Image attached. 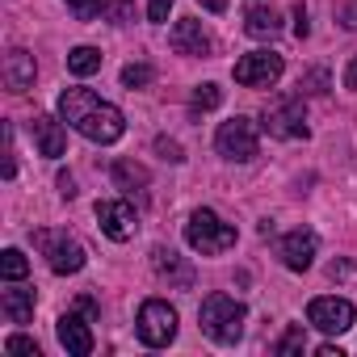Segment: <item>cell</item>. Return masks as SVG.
<instances>
[{"instance_id":"obj_1","label":"cell","mask_w":357,"mask_h":357,"mask_svg":"<svg viewBox=\"0 0 357 357\" xmlns=\"http://www.w3.org/2000/svg\"><path fill=\"white\" fill-rule=\"evenodd\" d=\"M59 118H63L72 130H80L84 139H93V143H118L122 130H126L122 109L109 105V101H101L93 89H63V97H59Z\"/></svg>"},{"instance_id":"obj_2","label":"cell","mask_w":357,"mask_h":357,"mask_svg":"<svg viewBox=\"0 0 357 357\" xmlns=\"http://www.w3.org/2000/svg\"><path fill=\"white\" fill-rule=\"evenodd\" d=\"M244 319H248V307L240 298H231V294H206L202 298L198 324L215 344H236L244 336Z\"/></svg>"},{"instance_id":"obj_3","label":"cell","mask_w":357,"mask_h":357,"mask_svg":"<svg viewBox=\"0 0 357 357\" xmlns=\"http://www.w3.org/2000/svg\"><path fill=\"white\" fill-rule=\"evenodd\" d=\"M185 244L202 257H219V252L236 248V227L223 223L215 211H194L185 223Z\"/></svg>"},{"instance_id":"obj_4","label":"cell","mask_w":357,"mask_h":357,"mask_svg":"<svg viewBox=\"0 0 357 357\" xmlns=\"http://www.w3.org/2000/svg\"><path fill=\"white\" fill-rule=\"evenodd\" d=\"M261 126L273 135V139H307V109H303V93H282L265 105L261 114Z\"/></svg>"},{"instance_id":"obj_5","label":"cell","mask_w":357,"mask_h":357,"mask_svg":"<svg viewBox=\"0 0 357 357\" xmlns=\"http://www.w3.org/2000/svg\"><path fill=\"white\" fill-rule=\"evenodd\" d=\"M34 248L47 257L51 273H59V278H68V273H80V269H84V244H80L76 236H68V231L38 227V231H34Z\"/></svg>"},{"instance_id":"obj_6","label":"cell","mask_w":357,"mask_h":357,"mask_svg":"<svg viewBox=\"0 0 357 357\" xmlns=\"http://www.w3.org/2000/svg\"><path fill=\"white\" fill-rule=\"evenodd\" d=\"M215 147L223 160H236V164H248L257 151H261V135H257V122L252 118H231L215 130Z\"/></svg>"},{"instance_id":"obj_7","label":"cell","mask_w":357,"mask_h":357,"mask_svg":"<svg viewBox=\"0 0 357 357\" xmlns=\"http://www.w3.org/2000/svg\"><path fill=\"white\" fill-rule=\"evenodd\" d=\"M135 328H139V340L147 349H164V344L176 340V307H168L164 298H147L139 307V324Z\"/></svg>"},{"instance_id":"obj_8","label":"cell","mask_w":357,"mask_h":357,"mask_svg":"<svg viewBox=\"0 0 357 357\" xmlns=\"http://www.w3.org/2000/svg\"><path fill=\"white\" fill-rule=\"evenodd\" d=\"M282 72H286V63H282L278 51H252V55H240L236 59V72L231 76L244 89H269V84L282 80Z\"/></svg>"},{"instance_id":"obj_9","label":"cell","mask_w":357,"mask_h":357,"mask_svg":"<svg viewBox=\"0 0 357 357\" xmlns=\"http://www.w3.org/2000/svg\"><path fill=\"white\" fill-rule=\"evenodd\" d=\"M307 319H311V328H319V332H328V336H340V332H349V328H353L357 311H353V303H349V298L319 294V298H311Z\"/></svg>"},{"instance_id":"obj_10","label":"cell","mask_w":357,"mask_h":357,"mask_svg":"<svg viewBox=\"0 0 357 357\" xmlns=\"http://www.w3.org/2000/svg\"><path fill=\"white\" fill-rule=\"evenodd\" d=\"M97 223H101V231H105L109 240H118V244H126V240L139 231V215H135V206H130L126 198L97 202Z\"/></svg>"},{"instance_id":"obj_11","label":"cell","mask_w":357,"mask_h":357,"mask_svg":"<svg viewBox=\"0 0 357 357\" xmlns=\"http://www.w3.org/2000/svg\"><path fill=\"white\" fill-rule=\"evenodd\" d=\"M93 315H84L80 307L76 311H68V315H59V324H55V332H59V344L68 349V357H89L93 353Z\"/></svg>"},{"instance_id":"obj_12","label":"cell","mask_w":357,"mask_h":357,"mask_svg":"<svg viewBox=\"0 0 357 357\" xmlns=\"http://www.w3.org/2000/svg\"><path fill=\"white\" fill-rule=\"evenodd\" d=\"M315 248H319L315 231H307V227H294V231H286V236H282V244H278V257H282V265H286V269L303 273V269H311V261H315Z\"/></svg>"},{"instance_id":"obj_13","label":"cell","mask_w":357,"mask_h":357,"mask_svg":"<svg viewBox=\"0 0 357 357\" xmlns=\"http://www.w3.org/2000/svg\"><path fill=\"white\" fill-rule=\"evenodd\" d=\"M34 76H38L34 55L22 51V47H13V51L5 55V63H0V80H5L9 93H26V89H34Z\"/></svg>"},{"instance_id":"obj_14","label":"cell","mask_w":357,"mask_h":357,"mask_svg":"<svg viewBox=\"0 0 357 357\" xmlns=\"http://www.w3.org/2000/svg\"><path fill=\"white\" fill-rule=\"evenodd\" d=\"M168 43H172V51L176 55H211V34L202 30V22H194V17H181V22H176L172 26V34H168Z\"/></svg>"},{"instance_id":"obj_15","label":"cell","mask_w":357,"mask_h":357,"mask_svg":"<svg viewBox=\"0 0 357 357\" xmlns=\"http://www.w3.org/2000/svg\"><path fill=\"white\" fill-rule=\"evenodd\" d=\"M151 265H155V273H160L168 286H176V290H190V286H194V265H190L181 252L155 248V252H151Z\"/></svg>"},{"instance_id":"obj_16","label":"cell","mask_w":357,"mask_h":357,"mask_svg":"<svg viewBox=\"0 0 357 357\" xmlns=\"http://www.w3.org/2000/svg\"><path fill=\"white\" fill-rule=\"evenodd\" d=\"M30 135H34V143H38V151H43L47 160H59V155L68 151V130H63V122H55L51 114H38V118L30 122Z\"/></svg>"},{"instance_id":"obj_17","label":"cell","mask_w":357,"mask_h":357,"mask_svg":"<svg viewBox=\"0 0 357 357\" xmlns=\"http://www.w3.org/2000/svg\"><path fill=\"white\" fill-rule=\"evenodd\" d=\"M244 30L252 38H273L282 30V17H278V9L269 5V0H248L244 5Z\"/></svg>"},{"instance_id":"obj_18","label":"cell","mask_w":357,"mask_h":357,"mask_svg":"<svg viewBox=\"0 0 357 357\" xmlns=\"http://www.w3.org/2000/svg\"><path fill=\"white\" fill-rule=\"evenodd\" d=\"M0 315L9 324H30L34 319V290L30 286H9L0 294Z\"/></svg>"},{"instance_id":"obj_19","label":"cell","mask_w":357,"mask_h":357,"mask_svg":"<svg viewBox=\"0 0 357 357\" xmlns=\"http://www.w3.org/2000/svg\"><path fill=\"white\" fill-rule=\"evenodd\" d=\"M109 176H114V185H118V190H143V185L151 181V172H147L143 164H135V160H114Z\"/></svg>"},{"instance_id":"obj_20","label":"cell","mask_w":357,"mask_h":357,"mask_svg":"<svg viewBox=\"0 0 357 357\" xmlns=\"http://www.w3.org/2000/svg\"><path fill=\"white\" fill-rule=\"evenodd\" d=\"M68 72H72V76H93V72H101V51H97V47H72V51H68Z\"/></svg>"},{"instance_id":"obj_21","label":"cell","mask_w":357,"mask_h":357,"mask_svg":"<svg viewBox=\"0 0 357 357\" xmlns=\"http://www.w3.org/2000/svg\"><path fill=\"white\" fill-rule=\"evenodd\" d=\"M0 273H5V282H26L30 261H26L17 248H5V252H0Z\"/></svg>"},{"instance_id":"obj_22","label":"cell","mask_w":357,"mask_h":357,"mask_svg":"<svg viewBox=\"0 0 357 357\" xmlns=\"http://www.w3.org/2000/svg\"><path fill=\"white\" fill-rule=\"evenodd\" d=\"M219 101H223V89H219V84H198L194 97H190V109H194V114H206V109H215Z\"/></svg>"},{"instance_id":"obj_23","label":"cell","mask_w":357,"mask_h":357,"mask_svg":"<svg viewBox=\"0 0 357 357\" xmlns=\"http://www.w3.org/2000/svg\"><path fill=\"white\" fill-rule=\"evenodd\" d=\"M307 349V336H303V324H290L286 332H282V340L273 344V353H282V357H290V353H303Z\"/></svg>"},{"instance_id":"obj_24","label":"cell","mask_w":357,"mask_h":357,"mask_svg":"<svg viewBox=\"0 0 357 357\" xmlns=\"http://www.w3.org/2000/svg\"><path fill=\"white\" fill-rule=\"evenodd\" d=\"M151 76H155V72H151L147 63H126V68H122V84H126V89H147Z\"/></svg>"},{"instance_id":"obj_25","label":"cell","mask_w":357,"mask_h":357,"mask_svg":"<svg viewBox=\"0 0 357 357\" xmlns=\"http://www.w3.org/2000/svg\"><path fill=\"white\" fill-rule=\"evenodd\" d=\"M5 353H9V357H43L30 336H9V340H5Z\"/></svg>"},{"instance_id":"obj_26","label":"cell","mask_w":357,"mask_h":357,"mask_svg":"<svg viewBox=\"0 0 357 357\" xmlns=\"http://www.w3.org/2000/svg\"><path fill=\"white\" fill-rule=\"evenodd\" d=\"M68 9L80 17V22H93V17H101V9H105V0H68Z\"/></svg>"},{"instance_id":"obj_27","label":"cell","mask_w":357,"mask_h":357,"mask_svg":"<svg viewBox=\"0 0 357 357\" xmlns=\"http://www.w3.org/2000/svg\"><path fill=\"white\" fill-rule=\"evenodd\" d=\"M298 89H303V93H315V97H319V93H328V72H324V68L307 72V76L298 80Z\"/></svg>"},{"instance_id":"obj_28","label":"cell","mask_w":357,"mask_h":357,"mask_svg":"<svg viewBox=\"0 0 357 357\" xmlns=\"http://www.w3.org/2000/svg\"><path fill=\"white\" fill-rule=\"evenodd\" d=\"M155 151H160V155H164L168 164H181V160H185V151H181V143H176V139H164V135L155 139Z\"/></svg>"},{"instance_id":"obj_29","label":"cell","mask_w":357,"mask_h":357,"mask_svg":"<svg viewBox=\"0 0 357 357\" xmlns=\"http://www.w3.org/2000/svg\"><path fill=\"white\" fill-rule=\"evenodd\" d=\"M109 17H114V26H130L135 22V5L130 0H109Z\"/></svg>"},{"instance_id":"obj_30","label":"cell","mask_w":357,"mask_h":357,"mask_svg":"<svg viewBox=\"0 0 357 357\" xmlns=\"http://www.w3.org/2000/svg\"><path fill=\"white\" fill-rule=\"evenodd\" d=\"M336 22H344L349 30H357V5H353V0H336Z\"/></svg>"},{"instance_id":"obj_31","label":"cell","mask_w":357,"mask_h":357,"mask_svg":"<svg viewBox=\"0 0 357 357\" xmlns=\"http://www.w3.org/2000/svg\"><path fill=\"white\" fill-rule=\"evenodd\" d=\"M17 176V160H13V130L5 126V181Z\"/></svg>"},{"instance_id":"obj_32","label":"cell","mask_w":357,"mask_h":357,"mask_svg":"<svg viewBox=\"0 0 357 357\" xmlns=\"http://www.w3.org/2000/svg\"><path fill=\"white\" fill-rule=\"evenodd\" d=\"M168 9H172V0H147V22H168Z\"/></svg>"},{"instance_id":"obj_33","label":"cell","mask_w":357,"mask_h":357,"mask_svg":"<svg viewBox=\"0 0 357 357\" xmlns=\"http://www.w3.org/2000/svg\"><path fill=\"white\" fill-rule=\"evenodd\" d=\"M55 185H59L63 198H76V176H72V172H59V176H55Z\"/></svg>"},{"instance_id":"obj_34","label":"cell","mask_w":357,"mask_h":357,"mask_svg":"<svg viewBox=\"0 0 357 357\" xmlns=\"http://www.w3.org/2000/svg\"><path fill=\"white\" fill-rule=\"evenodd\" d=\"M307 30H311V26H307V9H303V5H294V34H298V38H307Z\"/></svg>"},{"instance_id":"obj_35","label":"cell","mask_w":357,"mask_h":357,"mask_svg":"<svg viewBox=\"0 0 357 357\" xmlns=\"http://www.w3.org/2000/svg\"><path fill=\"white\" fill-rule=\"evenodd\" d=\"M344 89L357 93V59H349V68H344Z\"/></svg>"},{"instance_id":"obj_36","label":"cell","mask_w":357,"mask_h":357,"mask_svg":"<svg viewBox=\"0 0 357 357\" xmlns=\"http://www.w3.org/2000/svg\"><path fill=\"white\" fill-rule=\"evenodd\" d=\"M198 5H202V9H211V13H223L231 0H198Z\"/></svg>"},{"instance_id":"obj_37","label":"cell","mask_w":357,"mask_h":357,"mask_svg":"<svg viewBox=\"0 0 357 357\" xmlns=\"http://www.w3.org/2000/svg\"><path fill=\"white\" fill-rule=\"evenodd\" d=\"M315 353H319V357H344V353H340V349H336V344H319V349H315Z\"/></svg>"},{"instance_id":"obj_38","label":"cell","mask_w":357,"mask_h":357,"mask_svg":"<svg viewBox=\"0 0 357 357\" xmlns=\"http://www.w3.org/2000/svg\"><path fill=\"white\" fill-rule=\"evenodd\" d=\"M76 307H80V311H84V315H97V303H93V298H80V303H76Z\"/></svg>"}]
</instances>
